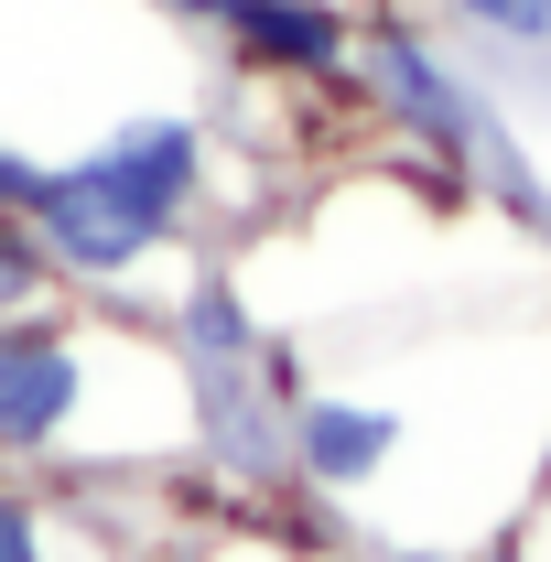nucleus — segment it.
Returning a JSON list of instances; mask_svg holds the SVG:
<instances>
[{"instance_id":"nucleus-1","label":"nucleus","mask_w":551,"mask_h":562,"mask_svg":"<svg viewBox=\"0 0 551 562\" xmlns=\"http://www.w3.org/2000/svg\"><path fill=\"white\" fill-rule=\"evenodd\" d=\"M346 98H357L379 131L421 140L432 173H443L454 195H497V206H519V216H541V227H551V184L530 173V151H519V120L497 109V87L476 76V55L443 44L421 11H379V22H357Z\"/></svg>"},{"instance_id":"nucleus-2","label":"nucleus","mask_w":551,"mask_h":562,"mask_svg":"<svg viewBox=\"0 0 551 562\" xmlns=\"http://www.w3.org/2000/svg\"><path fill=\"white\" fill-rule=\"evenodd\" d=\"M33 227L55 249L66 292H140L151 271H195V227L162 206H140L120 184H98L87 162H44V195H33Z\"/></svg>"},{"instance_id":"nucleus-3","label":"nucleus","mask_w":551,"mask_h":562,"mask_svg":"<svg viewBox=\"0 0 551 562\" xmlns=\"http://www.w3.org/2000/svg\"><path fill=\"white\" fill-rule=\"evenodd\" d=\"M109 357L120 336H76L66 314H22L0 325V465H55V454H87L98 432V401H109Z\"/></svg>"},{"instance_id":"nucleus-4","label":"nucleus","mask_w":551,"mask_h":562,"mask_svg":"<svg viewBox=\"0 0 551 562\" xmlns=\"http://www.w3.org/2000/svg\"><path fill=\"white\" fill-rule=\"evenodd\" d=\"M66 162H87L98 184H120V195H140V206L162 216H206L216 195V131L195 120V109H120V120H98L87 131V151H66Z\"/></svg>"},{"instance_id":"nucleus-5","label":"nucleus","mask_w":551,"mask_h":562,"mask_svg":"<svg viewBox=\"0 0 551 562\" xmlns=\"http://www.w3.org/2000/svg\"><path fill=\"white\" fill-rule=\"evenodd\" d=\"M206 33L227 44V66L260 76V87H346V55H357V11L346 0H216Z\"/></svg>"},{"instance_id":"nucleus-6","label":"nucleus","mask_w":551,"mask_h":562,"mask_svg":"<svg viewBox=\"0 0 551 562\" xmlns=\"http://www.w3.org/2000/svg\"><path fill=\"white\" fill-rule=\"evenodd\" d=\"M401 432L412 422L390 401H368V390H303L292 401V476L325 487V497H368L401 465Z\"/></svg>"},{"instance_id":"nucleus-7","label":"nucleus","mask_w":551,"mask_h":562,"mask_svg":"<svg viewBox=\"0 0 551 562\" xmlns=\"http://www.w3.org/2000/svg\"><path fill=\"white\" fill-rule=\"evenodd\" d=\"M432 22L476 55V76H551V0H432Z\"/></svg>"},{"instance_id":"nucleus-8","label":"nucleus","mask_w":551,"mask_h":562,"mask_svg":"<svg viewBox=\"0 0 551 562\" xmlns=\"http://www.w3.org/2000/svg\"><path fill=\"white\" fill-rule=\"evenodd\" d=\"M55 303H66V271H55L44 227H33V216H0V325L55 314Z\"/></svg>"},{"instance_id":"nucleus-9","label":"nucleus","mask_w":551,"mask_h":562,"mask_svg":"<svg viewBox=\"0 0 551 562\" xmlns=\"http://www.w3.org/2000/svg\"><path fill=\"white\" fill-rule=\"evenodd\" d=\"M76 552H87V541H76L33 487H0V562H76Z\"/></svg>"}]
</instances>
